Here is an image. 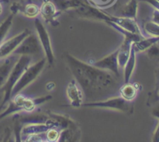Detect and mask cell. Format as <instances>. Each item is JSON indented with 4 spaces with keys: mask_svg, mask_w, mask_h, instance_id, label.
<instances>
[{
    "mask_svg": "<svg viewBox=\"0 0 159 142\" xmlns=\"http://www.w3.org/2000/svg\"><path fill=\"white\" fill-rule=\"evenodd\" d=\"M152 141L159 142V122L157 125V127L154 132L153 137H152Z\"/></svg>",
    "mask_w": 159,
    "mask_h": 142,
    "instance_id": "obj_27",
    "label": "cell"
},
{
    "mask_svg": "<svg viewBox=\"0 0 159 142\" xmlns=\"http://www.w3.org/2000/svg\"><path fill=\"white\" fill-rule=\"evenodd\" d=\"M46 62V57L43 58L40 60H39L37 63L34 64L31 66H28L25 70V71L23 72V73L21 75L20 79L18 80V81L16 83L15 86L13 87V89L12 91V95H11V96H12L11 98L20 93L23 89L27 87L29 84H30L33 81L37 79V76L40 75V73L44 68Z\"/></svg>",
    "mask_w": 159,
    "mask_h": 142,
    "instance_id": "obj_4",
    "label": "cell"
},
{
    "mask_svg": "<svg viewBox=\"0 0 159 142\" xmlns=\"http://www.w3.org/2000/svg\"><path fill=\"white\" fill-rule=\"evenodd\" d=\"M144 31L153 37H159V25L155 22L148 21L146 22L144 26Z\"/></svg>",
    "mask_w": 159,
    "mask_h": 142,
    "instance_id": "obj_22",
    "label": "cell"
},
{
    "mask_svg": "<svg viewBox=\"0 0 159 142\" xmlns=\"http://www.w3.org/2000/svg\"><path fill=\"white\" fill-rule=\"evenodd\" d=\"M83 107L89 108H102V109H109L112 110L120 111L124 113H131L133 112L134 105L131 101L124 99L123 97H113L108 99L102 100V101H90L89 103L82 104Z\"/></svg>",
    "mask_w": 159,
    "mask_h": 142,
    "instance_id": "obj_5",
    "label": "cell"
},
{
    "mask_svg": "<svg viewBox=\"0 0 159 142\" xmlns=\"http://www.w3.org/2000/svg\"><path fill=\"white\" fill-rule=\"evenodd\" d=\"M152 21L159 25V10L155 9L152 14Z\"/></svg>",
    "mask_w": 159,
    "mask_h": 142,
    "instance_id": "obj_26",
    "label": "cell"
},
{
    "mask_svg": "<svg viewBox=\"0 0 159 142\" xmlns=\"http://www.w3.org/2000/svg\"><path fill=\"white\" fill-rule=\"evenodd\" d=\"M12 98V100L10 101L7 109L0 113V120L6 117V115H9V114L19 112L20 110H26L31 112L35 109L37 105L41 104V103L51 99V96L48 95V96L32 99V98H26L23 95L17 94Z\"/></svg>",
    "mask_w": 159,
    "mask_h": 142,
    "instance_id": "obj_3",
    "label": "cell"
},
{
    "mask_svg": "<svg viewBox=\"0 0 159 142\" xmlns=\"http://www.w3.org/2000/svg\"><path fill=\"white\" fill-rule=\"evenodd\" d=\"M30 62L31 56H27V55H21L18 60L16 61L7 81H6L4 85L0 88V91L2 93V101H0V109L8 101H10L13 87L15 86L16 83L20 79L23 72L25 71V70L29 66Z\"/></svg>",
    "mask_w": 159,
    "mask_h": 142,
    "instance_id": "obj_2",
    "label": "cell"
},
{
    "mask_svg": "<svg viewBox=\"0 0 159 142\" xmlns=\"http://www.w3.org/2000/svg\"><path fill=\"white\" fill-rule=\"evenodd\" d=\"M152 115L159 119V104L157 105L152 110Z\"/></svg>",
    "mask_w": 159,
    "mask_h": 142,
    "instance_id": "obj_29",
    "label": "cell"
},
{
    "mask_svg": "<svg viewBox=\"0 0 159 142\" xmlns=\"http://www.w3.org/2000/svg\"><path fill=\"white\" fill-rule=\"evenodd\" d=\"M135 65H136V52L131 45L130 48V53L127 62L124 65V84L129 83L130 77L134 70Z\"/></svg>",
    "mask_w": 159,
    "mask_h": 142,
    "instance_id": "obj_17",
    "label": "cell"
},
{
    "mask_svg": "<svg viewBox=\"0 0 159 142\" xmlns=\"http://www.w3.org/2000/svg\"><path fill=\"white\" fill-rule=\"evenodd\" d=\"M159 42V37H151L148 38H142L132 43V47L134 49L135 52H141L148 49L152 45Z\"/></svg>",
    "mask_w": 159,
    "mask_h": 142,
    "instance_id": "obj_18",
    "label": "cell"
},
{
    "mask_svg": "<svg viewBox=\"0 0 159 142\" xmlns=\"http://www.w3.org/2000/svg\"><path fill=\"white\" fill-rule=\"evenodd\" d=\"M60 12L51 0H43L40 8V13L41 14L42 17L47 23H51L54 27L59 24L56 18Z\"/></svg>",
    "mask_w": 159,
    "mask_h": 142,
    "instance_id": "obj_11",
    "label": "cell"
},
{
    "mask_svg": "<svg viewBox=\"0 0 159 142\" xmlns=\"http://www.w3.org/2000/svg\"><path fill=\"white\" fill-rule=\"evenodd\" d=\"M16 61L17 59L15 56H9L5 58V60L3 61L2 63L0 64V88L7 81Z\"/></svg>",
    "mask_w": 159,
    "mask_h": 142,
    "instance_id": "obj_14",
    "label": "cell"
},
{
    "mask_svg": "<svg viewBox=\"0 0 159 142\" xmlns=\"http://www.w3.org/2000/svg\"><path fill=\"white\" fill-rule=\"evenodd\" d=\"M0 1H1V0H0Z\"/></svg>",
    "mask_w": 159,
    "mask_h": 142,
    "instance_id": "obj_32",
    "label": "cell"
},
{
    "mask_svg": "<svg viewBox=\"0 0 159 142\" xmlns=\"http://www.w3.org/2000/svg\"><path fill=\"white\" fill-rule=\"evenodd\" d=\"M30 33L29 30L26 29L20 34L14 36L9 40L4 41L2 43L0 44V59H3L12 55L22 41Z\"/></svg>",
    "mask_w": 159,
    "mask_h": 142,
    "instance_id": "obj_9",
    "label": "cell"
},
{
    "mask_svg": "<svg viewBox=\"0 0 159 142\" xmlns=\"http://www.w3.org/2000/svg\"><path fill=\"white\" fill-rule=\"evenodd\" d=\"M118 49L113 51L111 54H109L108 56H105L102 59L96 61L93 63V66L101 70H107L110 72L113 75L119 77L120 71H119V64H118Z\"/></svg>",
    "mask_w": 159,
    "mask_h": 142,
    "instance_id": "obj_10",
    "label": "cell"
},
{
    "mask_svg": "<svg viewBox=\"0 0 159 142\" xmlns=\"http://www.w3.org/2000/svg\"><path fill=\"white\" fill-rule=\"evenodd\" d=\"M138 90V89L135 87L134 84L127 83V84H124L123 87H121V88L120 89V96L123 97L124 99L132 101L136 97Z\"/></svg>",
    "mask_w": 159,
    "mask_h": 142,
    "instance_id": "obj_19",
    "label": "cell"
},
{
    "mask_svg": "<svg viewBox=\"0 0 159 142\" xmlns=\"http://www.w3.org/2000/svg\"><path fill=\"white\" fill-rule=\"evenodd\" d=\"M34 24H35L36 30H37V37L40 40L42 48L45 52L47 62H48L50 66H53L54 63V61H55V58H54V52H53L49 34H48L45 27L43 25L42 22L40 20V19L36 18Z\"/></svg>",
    "mask_w": 159,
    "mask_h": 142,
    "instance_id": "obj_7",
    "label": "cell"
},
{
    "mask_svg": "<svg viewBox=\"0 0 159 142\" xmlns=\"http://www.w3.org/2000/svg\"><path fill=\"white\" fill-rule=\"evenodd\" d=\"M142 1L147 2L148 3L152 5L155 9L159 10V1H158V0H142Z\"/></svg>",
    "mask_w": 159,
    "mask_h": 142,
    "instance_id": "obj_28",
    "label": "cell"
},
{
    "mask_svg": "<svg viewBox=\"0 0 159 142\" xmlns=\"http://www.w3.org/2000/svg\"><path fill=\"white\" fill-rule=\"evenodd\" d=\"M22 12L28 17H36L40 14V7L34 3H29L23 8Z\"/></svg>",
    "mask_w": 159,
    "mask_h": 142,
    "instance_id": "obj_21",
    "label": "cell"
},
{
    "mask_svg": "<svg viewBox=\"0 0 159 142\" xmlns=\"http://www.w3.org/2000/svg\"><path fill=\"white\" fill-rule=\"evenodd\" d=\"M146 51H147V56L149 59L159 64V46L157 45V43L154 44Z\"/></svg>",
    "mask_w": 159,
    "mask_h": 142,
    "instance_id": "obj_23",
    "label": "cell"
},
{
    "mask_svg": "<svg viewBox=\"0 0 159 142\" xmlns=\"http://www.w3.org/2000/svg\"><path fill=\"white\" fill-rule=\"evenodd\" d=\"M14 14L11 13L1 23H0V44L4 42L8 32L10 30L12 24V20H13Z\"/></svg>",
    "mask_w": 159,
    "mask_h": 142,
    "instance_id": "obj_20",
    "label": "cell"
},
{
    "mask_svg": "<svg viewBox=\"0 0 159 142\" xmlns=\"http://www.w3.org/2000/svg\"><path fill=\"white\" fill-rule=\"evenodd\" d=\"M2 12H3V6H2V4L1 2H0V15L2 13Z\"/></svg>",
    "mask_w": 159,
    "mask_h": 142,
    "instance_id": "obj_30",
    "label": "cell"
},
{
    "mask_svg": "<svg viewBox=\"0 0 159 142\" xmlns=\"http://www.w3.org/2000/svg\"><path fill=\"white\" fill-rule=\"evenodd\" d=\"M138 0H130L118 11L116 17H127V18L136 19L138 14Z\"/></svg>",
    "mask_w": 159,
    "mask_h": 142,
    "instance_id": "obj_15",
    "label": "cell"
},
{
    "mask_svg": "<svg viewBox=\"0 0 159 142\" xmlns=\"http://www.w3.org/2000/svg\"><path fill=\"white\" fill-rule=\"evenodd\" d=\"M133 42H134L131 39L124 37V42L120 45V47L118 48L117 58L118 64H119L120 67H124L126 62H127L129 56H130V48H131V45Z\"/></svg>",
    "mask_w": 159,
    "mask_h": 142,
    "instance_id": "obj_16",
    "label": "cell"
},
{
    "mask_svg": "<svg viewBox=\"0 0 159 142\" xmlns=\"http://www.w3.org/2000/svg\"><path fill=\"white\" fill-rule=\"evenodd\" d=\"M69 14H74L80 18L89 19V20H99V21H110L111 17L109 14L105 13L97 7L92 6L88 2L85 1L80 3L79 6L75 9L68 11Z\"/></svg>",
    "mask_w": 159,
    "mask_h": 142,
    "instance_id": "obj_6",
    "label": "cell"
},
{
    "mask_svg": "<svg viewBox=\"0 0 159 142\" xmlns=\"http://www.w3.org/2000/svg\"><path fill=\"white\" fill-rule=\"evenodd\" d=\"M59 133L57 132L56 130L53 129L52 127L50 128L48 131H47V138L50 141H54V140H57L59 138Z\"/></svg>",
    "mask_w": 159,
    "mask_h": 142,
    "instance_id": "obj_25",
    "label": "cell"
},
{
    "mask_svg": "<svg viewBox=\"0 0 159 142\" xmlns=\"http://www.w3.org/2000/svg\"><path fill=\"white\" fill-rule=\"evenodd\" d=\"M158 1H159V0H158Z\"/></svg>",
    "mask_w": 159,
    "mask_h": 142,
    "instance_id": "obj_31",
    "label": "cell"
},
{
    "mask_svg": "<svg viewBox=\"0 0 159 142\" xmlns=\"http://www.w3.org/2000/svg\"><path fill=\"white\" fill-rule=\"evenodd\" d=\"M64 59L89 101H94L98 95L102 96L116 87V76L110 72L85 63L67 51Z\"/></svg>",
    "mask_w": 159,
    "mask_h": 142,
    "instance_id": "obj_1",
    "label": "cell"
},
{
    "mask_svg": "<svg viewBox=\"0 0 159 142\" xmlns=\"http://www.w3.org/2000/svg\"><path fill=\"white\" fill-rule=\"evenodd\" d=\"M42 49L43 48L40 45L38 37L36 34L30 33L22 41L21 43L16 48L12 54L20 55V56L21 55L32 56V55H37L40 53Z\"/></svg>",
    "mask_w": 159,
    "mask_h": 142,
    "instance_id": "obj_8",
    "label": "cell"
},
{
    "mask_svg": "<svg viewBox=\"0 0 159 142\" xmlns=\"http://www.w3.org/2000/svg\"><path fill=\"white\" fill-rule=\"evenodd\" d=\"M83 91L79 87L75 80H71L67 87V96L71 101V106L74 108L81 107L83 102Z\"/></svg>",
    "mask_w": 159,
    "mask_h": 142,
    "instance_id": "obj_12",
    "label": "cell"
},
{
    "mask_svg": "<svg viewBox=\"0 0 159 142\" xmlns=\"http://www.w3.org/2000/svg\"><path fill=\"white\" fill-rule=\"evenodd\" d=\"M110 17H111V20L110 21L113 22L116 24H117L118 26L121 27L123 29L130 31L131 33H134V34H141V30H140L139 27H138V23L136 22V19L115 17V16H110Z\"/></svg>",
    "mask_w": 159,
    "mask_h": 142,
    "instance_id": "obj_13",
    "label": "cell"
},
{
    "mask_svg": "<svg viewBox=\"0 0 159 142\" xmlns=\"http://www.w3.org/2000/svg\"><path fill=\"white\" fill-rule=\"evenodd\" d=\"M88 3L97 8H107L113 5L116 0H86Z\"/></svg>",
    "mask_w": 159,
    "mask_h": 142,
    "instance_id": "obj_24",
    "label": "cell"
}]
</instances>
